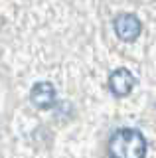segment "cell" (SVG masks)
Here are the masks:
<instances>
[{
	"label": "cell",
	"mask_w": 156,
	"mask_h": 158,
	"mask_svg": "<svg viewBox=\"0 0 156 158\" xmlns=\"http://www.w3.org/2000/svg\"><path fill=\"white\" fill-rule=\"evenodd\" d=\"M134 85H136V79L126 67L115 69V71L111 73V77H109V87H111V93H113L115 97L130 95V91L134 89Z\"/></svg>",
	"instance_id": "3"
},
{
	"label": "cell",
	"mask_w": 156,
	"mask_h": 158,
	"mask_svg": "<svg viewBox=\"0 0 156 158\" xmlns=\"http://www.w3.org/2000/svg\"><path fill=\"white\" fill-rule=\"evenodd\" d=\"M146 138L136 128H119L113 132L107 146L109 158H144L146 156Z\"/></svg>",
	"instance_id": "1"
},
{
	"label": "cell",
	"mask_w": 156,
	"mask_h": 158,
	"mask_svg": "<svg viewBox=\"0 0 156 158\" xmlns=\"http://www.w3.org/2000/svg\"><path fill=\"white\" fill-rule=\"evenodd\" d=\"M30 99L38 109H51L55 105V87L50 81H40L32 87Z\"/></svg>",
	"instance_id": "4"
},
{
	"label": "cell",
	"mask_w": 156,
	"mask_h": 158,
	"mask_svg": "<svg viewBox=\"0 0 156 158\" xmlns=\"http://www.w3.org/2000/svg\"><path fill=\"white\" fill-rule=\"evenodd\" d=\"M115 32L123 42H134L142 32V22L133 12H123L115 18Z\"/></svg>",
	"instance_id": "2"
}]
</instances>
